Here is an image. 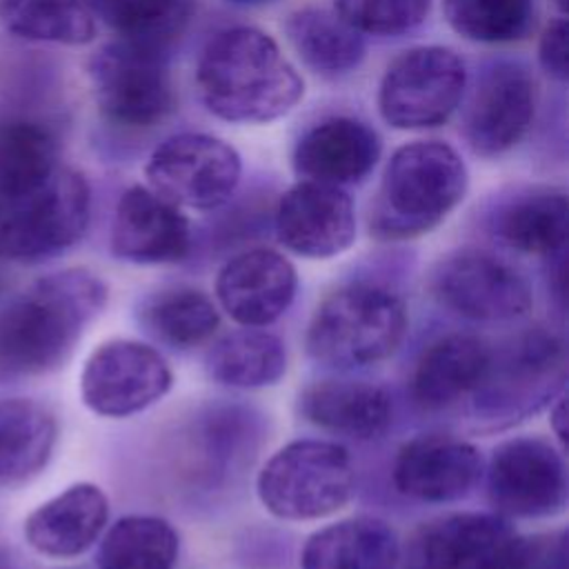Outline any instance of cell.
Returning a JSON list of instances; mask_svg holds the SVG:
<instances>
[{
  "instance_id": "cell-1",
  "label": "cell",
  "mask_w": 569,
  "mask_h": 569,
  "mask_svg": "<svg viewBox=\"0 0 569 569\" xmlns=\"http://www.w3.org/2000/svg\"><path fill=\"white\" fill-rule=\"evenodd\" d=\"M196 82L209 113L262 124L287 116L305 96L298 69L280 44L256 27H229L204 47Z\"/></svg>"
},
{
  "instance_id": "cell-2",
  "label": "cell",
  "mask_w": 569,
  "mask_h": 569,
  "mask_svg": "<svg viewBox=\"0 0 569 569\" xmlns=\"http://www.w3.org/2000/svg\"><path fill=\"white\" fill-rule=\"evenodd\" d=\"M104 302V282L87 269H64L33 282L0 309V376L58 369Z\"/></svg>"
},
{
  "instance_id": "cell-3",
  "label": "cell",
  "mask_w": 569,
  "mask_h": 569,
  "mask_svg": "<svg viewBox=\"0 0 569 569\" xmlns=\"http://www.w3.org/2000/svg\"><path fill=\"white\" fill-rule=\"evenodd\" d=\"M467 167L440 140L402 144L389 158L371 211V233L407 240L438 227L467 193Z\"/></svg>"
},
{
  "instance_id": "cell-4",
  "label": "cell",
  "mask_w": 569,
  "mask_h": 569,
  "mask_svg": "<svg viewBox=\"0 0 569 569\" xmlns=\"http://www.w3.org/2000/svg\"><path fill=\"white\" fill-rule=\"evenodd\" d=\"M407 331L402 300L378 284L356 282L329 293L316 309L307 351L333 369H356L389 358Z\"/></svg>"
},
{
  "instance_id": "cell-5",
  "label": "cell",
  "mask_w": 569,
  "mask_h": 569,
  "mask_svg": "<svg viewBox=\"0 0 569 569\" xmlns=\"http://www.w3.org/2000/svg\"><path fill=\"white\" fill-rule=\"evenodd\" d=\"M565 378V345L547 329H529L498 349L491 347L485 373L471 391L476 420L511 425L545 407Z\"/></svg>"
},
{
  "instance_id": "cell-6",
  "label": "cell",
  "mask_w": 569,
  "mask_h": 569,
  "mask_svg": "<svg viewBox=\"0 0 569 569\" xmlns=\"http://www.w3.org/2000/svg\"><path fill=\"white\" fill-rule=\"evenodd\" d=\"M91 211L82 173L58 164L33 189L0 202V258L40 262L76 244Z\"/></svg>"
},
{
  "instance_id": "cell-7",
  "label": "cell",
  "mask_w": 569,
  "mask_h": 569,
  "mask_svg": "<svg viewBox=\"0 0 569 569\" xmlns=\"http://www.w3.org/2000/svg\"><path fill=\"white\" fill-rule=\"evenodd\" d=\"M260 502L284 520H316L342 509L356 489L349 451L329 440H293L258 473Z\"/></svg>"
},
{
  "instance_id": "cell-8",
  "label": "cell",
  "mask_w": 569,
  "mask_h": 569,
  "mask_svg": "<svg viewBox=\"0 0 569 569\" xmlns=\"http://www.w3.org/2000/svg\"><path fill=\"white\" fill-rule=\"evenodd\" d=\"M167 49L118 38L96 51L89 80L102 116L120 127L147 129L176 104Z\"/></svg>"
},
{
  "instance_id": "cell-9",
  "label": "cell",
  "mask_w": 569,
  "mask_h": 569,
  "mask_svg": "<svg viewBox=\"0 0 569 569\" xmlns=\"http://www.w3.org/2000/svg\"><path fill=\"white\" fill-rule=\"evenodd\" d=\"M467 69L456 51L438 44L400 53L378 87V109L387 124L405 131L445 124L458 109Z\"/></svg>"
},
{
  "instance_id": "cell-10",
  "label": "cell",
  "mask_w": 569,
  "mask_h": 569,
  "mask_svg": "<svg viewBox=\"0 0 569 569\" xmlns=\"http://www.w3.org/2000/svg\"><path fill=\"white\" fill-rule=\"evenodd\" d=\"M242 173L240 153L224 140L184 131L160 142L147 160L149 189L176 207L216 209L236 191Z\"/></svg>"
},
{
  "instance_id": "cell-11",
  "label": "cell",
  "mask_w": 569,
  "mask_h": 569,
  "mask_svg": "<svg viewBox=\"0 0 569 569\" xmlns=\"http://www.w3.org/2000/svg\"><path fill=\"white\" fill-rule=\"evenodd\" d=\"M433 296L458 316L498 322L529 311L531 287L507 260L482 249H458L436 262Z\"/></svg>"
},
{
  "instance_id": "cell-12",
  "label": "cell",
  "mask_w": 569,
  "mask_h": 569,
  "mask_svg": "<svg viewBox=\"0 0 569 569\" xmlns=\"http://www.w3.org/2000/svg\"><path fill=\"white\" fill-rule=\"evenodd\" d=\"M171 382V369L153 347L138 340H109L87 358L80 393L93 413L127 418L158 402Z\"/></svg>"
},
{
  "instance_id": "cell-13",
  "label": "cell",
  "mask_w": 569,
  "mask_h": 569,
  "mask_svg": "<svg viewBox=\"0 0 569 569\" xmlns=\"http://www.w3.org/2000/svg\"><path fill=\"white\" fill-rule=\"evenodd\" d=\"M536 113V80L525 62L493 60L482 67L462 116L473 153L496 158L513 149Z\"/></svg>"
},
{
  "instance_id": "cell-14",
  "label": "cell",
  "mask_w": 569,
  "mask_h": 569,
  "mask_svg": "<svg viewBox=\"0 0 569 569\" xmlns=\"http://www.w3.org/2000/svg\"><path fill=\"white\" fill-rule=\"evenodd\" d=\"M487 489L500 516H553L567 502L565 460L551 442L538 436L505 440L489 460Z\"/></svg>"
},
{
  "instance_id": "cell-15",
  "label": "cell",
  "mask_w": 569,
  "mask_h": 569,
  "mask_svg": "<svg viewBox=\"0 0 569 569\" xmlns=\"http://www.w3.org/2000/svg\"><path fill=\"white\" fill-rule=\"evenodd\" d=\"M278 240L302 258H331L356 238V211L345 187L300 180L276 207Z\"/></svg>"
},
{
  "instance_id": "cell-16",
  "label": "cell",
  "mask_w": 569,
  "mask_h": 569,
  "mask_svg": "<svg viewBox=\"0 0 569 569\" xmlns=\"http://www.w3.org/2000/svg\"><path fill=\"white\" fill-rule=\"evenodd\" d=\"M191 224L180 207L149 187H129L116 207L111 251L133 264H171L187 258Z\"/></svg>"
},
{
  "instance_id": "cell-17",
  "label": "cell",
  "mask_w": 569,
  "mask_h": 569,
  "mask_svg": "<svg viewBox=\"0 0 569 569\" xmlns=\"http://www.w3.org/2000/svg\"><path fill=\"white\" fill-rule=\"evenodd\" d=\"M482 458L478 449L449 433H420L405 442L393 462V485L422 502H453L478 482Z\"/></svg>"
},
{
  "instance_id": "cell-18",
  "label": "cell",
  "mask_w": 569,
  "mask_h": 569,
  "mask_svg": "<svg viewBox=\"0 0 569 569\" xmlns=\"http://www.w3.org/2000/svg\"><path fill=\"white\" fill-rule=\"evenodd\" d=\"M516 531L500 513H451L425 522L400 547L402 569H487Z\"/></svg>"
},
{
  "instance_id": "cell-19",
  "label": "cell",
  "mask_w": 569,
  "mask_h": 569,
  "mask_svg": "<svg viewBox=\"0 0 569 569\" xmlns=\"http://www.w3.org/2000/svg\"><path fill=\"white\" fill-rule=\"evenodd\" d=\"M298 289L293 264L273 249H247L233 256L216 278L220 307L244 327H264L278 320Z\"/></svg>"
},
{
  "instance_id": "cell-20",
  "label": "cell",
  "mask_w": 569,
  "mask_h": 569,
  "mask_svg": "<svg viewBox=\"0 0 569 569\" xmlns=\"http://www.w3.org/2000/svg\"><path fill=\"white\" fill-rule=\"evenodd\" d=\"M380 149V138L367 122L351 116H331L298 138L291 162L302 180L347 187L373 171Z\"/></svg>"
},
{
  "instance_id": "cell-21",
  "label": "cell",
  "mask_w": 569,
  "mask_h": 569,
  "mask_svg": "<svg viewBox=\"0 0 569 569\" xmlns=\"http://www.w3.org/2000/svg\"><path fill=\"white\" fill-rule=\"evenodd\" d=\"M107 518L109 500L102 489L78 482L29 513L24 538L42 556L73 558L100 538Z\"/></svg>"
},
{
  "instance_id": "cell-22",
  "label": "cell",
  "mask_w": 569,
  "mask_h": 569,
  "mask_svg": "<svg viewBox=\"0 0 569 569\" xmlns=\"http://www.w3.org/2000/svg\"><path fill=\"white\" fill-rule=\"evenodd\" d=\"M300 411L325 431L371 440L391 422V398L373 382L320 380L300 393Z\"/></svg>"
},
{
  "instance_id": "cell-23",
  "label": "cell",
  "mask_w": 569,
  "mask_h": 569,
  "mask_svg": "<svg viewBox=\"0 0 569 569\" xmlns=\"http://www.w3.org/2000/svg\"><path fill=\"white\" fill-rule=\"evenodd\" d=\"M396 531L371 516H356L318 529L300 553L302 569H398Z\"/></svg>"
},
{
  "instance_id": "cell-24",
  "label": "cell",
  "mask_w": 569,
  "mask_h": 569,
  "mask_svg": "<svg viewBox=\"0 0 569 569\" xmlns=\"http://www.w3.org/2000/svg\"><path fill=\"white\" fill-rule=\"evenodd\" d=\"M491 347L465 333L433 342L420 356L411 376V396L425 409H445L471 396L489 362Z\"/></svg>"
},
{
  "instance_id": "cell-25",
  "label": "cell",
  "mask_w": 569,
  "mask_h": 569,
  "mask_svg": "<svg viewBox=\"0 0 569 569\" xmlns=\"http://www.w3.org/2000/svg\"><path fill=\"white\" fill-rule=\"evenodd\" d=\"M491 227L516 251L536 256L562 253L569 231L567 193L551 187L518 191L493 211Z\"/></svg>"
},
{
  "instance_id": "cell-26",
  "label": "cell",
  "mask_w": 569,
  "mask_h": 569,
  "mask_svg": "<svg viewBox=\"0 0 569 569\" xmlns=\"http://www.w3.org/2000/svg\"><path fill=\"white\" fill-rule=\"evenodd\" d=\"M53 413L27 398L0 400V482H22L42 471L56 445Z\"/></svg>"
},
{
  "instance_id": "cell-27",
  "label": "cell",
  "mask_w": 569,
  "mask_h": 569,
  "mask_svg": "<svg viewBox=\"0 0 569 569\" xmlns=\"http://www.w3.org/2000/svg\"><path fill=\"white\" fill-rule=\"evenodd\" d=\"M204 367L220 385L260 389L276 385L284 376L287 349L278 336L247 327L213 342L207 351Z\"/></svg>"
},
{
  "instance_id": "cell-28",
  "label": "cell",
  "mask_w": 569,
  "mask_h": 569,
  "mask_svg": "<svg viewBox=\"0 0 569 569\" xmlns=\"http://www.w3.org/2000/svg\"><path fill=\"white\" fill-rule=\"evenodd\" d=\"M284 33L302 62L327 76L349 73L365 58L362 36L336 11L320 7L296 9L284 20Z\"/></svg>"
},
{
  "instance_id": "cell-29",
  "label": "cell",
  "mask_w": 569,
  "mask_h": 569,
  "mask_svg": "<svg viewBox=\"0 0 569 569\" xmlns=\"http://www.w3.org/2000/svg\"><path fill=\"white\" fill-rule=\"evenodd\" d=\"M0 24L22 40L69 47L87 44L96 36L87 0H0Z\"/></svg>"
},
{
  "instance_id": "cell-30",
  "label": "cell",
  "mask_w": 569,
  "mask_h": 569,
  "mask_svg": "<svg viewBox=\"0 0 569 569\" xmlns=\"http://www.w3.org/2000/svg\"><path fill=\"white\" fill-rule=\"evenodd\" d=\"M178 533L156 516H124L104 533L98 549L100 569H173Z\"/></svg>"
},
{
  "instance_id": "cell-31",
  "label": "cell",
  "mask_w": 569,
  "mask_h": 569,
  "mask_svg": "<svg viewBox=\"0 0 569 569\" xmlns=\"http://www.w3.org/2000/svg\"><path fill=\"white\" fill-rule=\"evenodd\" d=\"M142 322L160 342L176 349H191L216 333L220 316L207 293L178 287L151 296L142 305Z\"/></svg>"
},
{
  "instance_id": "cell-32",
  "label": "cell",
  "mask_w": 569,
  "mask_h": 569,
  "mask_svg": "<svg viewBox=\"0 0 569 569\" xmlns=\"http://www.w3.org/2000/svg\"><path fill=\"white\" fill-rule=\"evenodd\" d=\"M120 38L167 49L191 22L193 0H87Z\"/></svg>"
},
{
  "instance_id": "cell-33",
  "label": "cell",
  "mask_w": 569,
  "mask_h": 569,
  "mask_svg": "<svg viewBox=\"0 0 569 569\" xmlns=\"http://www.w3.org/2000/svg\"><path fill=\"white\" fill-rule=\"evenodd\" d=\"M53 136L29 120L0 122V202L40 184L58 167Z\"/></svg>"
},
{
  "instance_id": "cell-34",
  "label": "cell",
  "mask_w": 569,
  "mask_h": 569,
  "mask_svg": "<svg viewBox=\"0 0 569 569\" xmlns=\"http://www.w3.org/2000/svg\"><path fill=\"white\" fill-rule=\"evenodd\" d=\"M442 11L456 33L487 44L522 40L533 24V0H442Z\"/></svg>"
},
{
  "instance_id": "cell-35",
  "label": "cell",
  "mask_w": 569,
  "mask_h": 569,
  "mask_svg": "<svg viewBox=\"0 0 569 569\" xmlns=\"http://www.w3.org/2000/svg\"><path fill=\"white\" fill-rule=\"evenodd\" d=\"M431 0H333V11L358 33L400 36L429 16Z\"/></svg>"
},
{
  "instance_id": "cell-36",
  "label": "cell",
  "mask_w": 569,
  "mask_h": 569,
  "mask_svg": "<svg viewBox=\"0 0 569 569\" xmlns=\"http://www.w3.org/2000/svg\"><path fill=\"white\" fill-rule=\"evenodd\" d=\"M487 569H569L567 533H513L487 565Z\"/></svg>"
},
{
  "instance_id": "cell-37",
  "label": "cell",
  "mask_w": 569,
  "mask_h": 569,
  "mask_svg": "<svg viewBox=\"0 0 569 569\" xmlns=\"http://www.w3.org/2000/svg\"><path fill=\"white\" fill-rule=\"evenodd\" d=\"M540 67L556 80L565 82L569 76V27L567 18L558 16L547 24L538 42Z\"/></svg>"
},
{
  "instance_id": "cell-38",
  "label": "cell",
  "mask_w": 569,
  "mask_h": 569,
  "mask_svg": "<svg viewBox=\"0 0 569 569\" xmlns=\"http://www.w3.org/2000/svg\"><path fill=\"white\" fill-rule=\"evenodd\" d=\"M565 407H567V405H565V396H560L558 402H556V409H551V425H553V429H556V433H558L560 440L567 438V429H565L567 411H565Z\"/></svg>"
},
{
  "instance_id": "cell-39",
  "label": "cell",
  "mask_w": 569,
  "mask_h": 569,
  "mask_svg": "<svg viewBox=\"0 0 569 569\" xmlns=\"http://www.w3.org/2000/svg\"><path fill=\"white\" fill-rule=\"evenodd\" d=\"M553 4L558 7L560 16H565V13H567V0H553Z\"/></svg>"
},
{
  "instance_id": "cell-40",
  "label": "cell",
  "mask_w": 569,
  "mask_h": 569,
  "mask_svg": "<svg viewBox=\"0 0 569 569\" xmlns=\"http://www.w3.org/2000/svg\"><path fill=\"white\" fill-rule=\"evenodd\" d=\"M231 2H258V0H231Z\"/></svg>"
},
{
  "instance_id": "cell-41",
  "label": "cell",
  "mask_w": 569,
  "mask_h": 569,
  "mask_svg": "<svg viewBox=\"0 0 569 569\" xmlns=\"http://www.w3.org/2000/svg\"><path fill=\"white\" fill-rule=\"evenodd\" d=\"M0 569H2V567H0Z\"/></svg>"
}]
</instances>
